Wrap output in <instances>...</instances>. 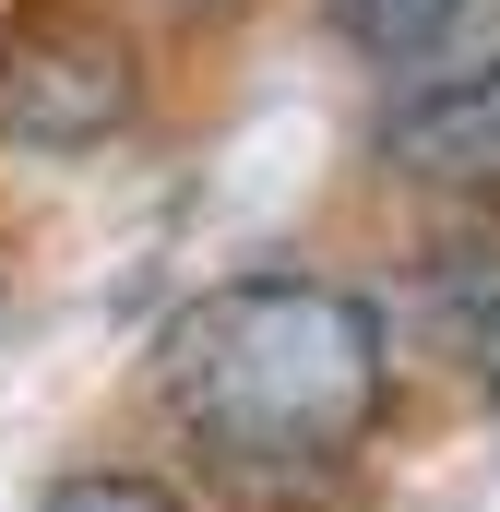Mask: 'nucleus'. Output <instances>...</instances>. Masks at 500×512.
<instances>
[{"instance_id": "2", "label": "nucleus", "mask_w": 500, "mask_h": 512, "mask_svg": "<svg viewBox=\"0 0 500 512\" xmlns=\"http://www.w3.org/2000/svg\"><path fill=\"white\" fill-rule=\"evenodd\" d=\"M143 108V60L96 0H12L0 12V143L12 155H96Z\"/></svg>"}, {"instance_id": "6", "label": "nucleus", "mask_w": 500, "mask_h": 512, "mask_svg": "<svg viewBox=\"0 0 500 512\" xmlns=\"http://www.w3.org/2000/svg\"><path fill=\"white\" fill-rule=\"evenodd\" d=\"M36 512H203V501L167 489V477H143V465H72Z\"/></svg>"}, {"instance_id": "4", "label": "nucleus", "mask_w": 500, "mask_h": 512, "mask_svg": "<svg viewBox=\"0 0 500 512\" xmlns=\"http://www.w3.org/2000/svg\"><path fill=\"white\" fill-rule=\"evenodd\" d=\"M417 298H429L441 358H453V370L500 405V227H489V215H465V227H441V239H429Z\"/></svg>"}, {"instance_id": "5", "label": "nucleus", "mask_w": 500, "mask_h": 512, "mask_svg": "<svg viewBox=\"0 0 500 512\" xmlns=\"http://www.w3.org/2000/svg\"><path fill=\"white\" fill-rule=\"evenodd\" d=\"M322 12H334V36L370 48V60H429V48L465 24V0H322Z\"/></svg>"}, {"instance_id": "1", "label": "nucleus", "mask_w": 500, "mask_h": 512, "mask_svg": "<svg viewBox=\"0 0 500 512\" xmlns=\"http://www.w3.org/2000/svg\"><path fill=\"white\" fill-rule=\"evenodd\" d=\"M155 393L227 489L310 512L393 405V322L334 274H239L155 334Z\"/></svg>"}, {"instance_id": "7", "label": "nucleus", "mask_w": 500, "mask_h": 512, "mask_svg": "<svg viewBox=\"0 0 500 512\" xmlns=\"http://www.w3.org/2000/svg\"><path fill=\"white\" fill-rule=\"evenodd\" d=\"M191 12H227V0H191Z\"/></svg>"}, {"instance_id": "3", "label": "nucleus", "mask_w": 500, "mask_h": 512, "mask_svg": "<svg viewBox=\"0 0 500 512\" xmlns=\"http://www.w3.org/2000/svg\"><path fill=\"white\" fill-rule=\"evenodd\" d=\"M381 167H405L417 191L489 203L500 191V60H477V72H417L381 108Z\"/></svg>"}]
</instances>
